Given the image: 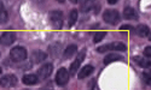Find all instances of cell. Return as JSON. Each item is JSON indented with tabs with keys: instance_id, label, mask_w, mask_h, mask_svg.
I'll list each match as a JSON object with an SVG mask.
<instances>
[{
	"instance_id": "1",
	"label": "cell",
	"mask_w": 151,
	"mask_h": 90,
	"mask_svg": "<svg viewBox=\"0 0 151 90\" xmlns=\"http://www.w3.org/2000/svg\"><path fill=\"white\" fill-rule=\"evenodd\" d=\"M48 18H50V22H51L52 27L55 29H62L63 28V23H64V15L63 12L59 11V10H53L50 12L48 15Z\"/></svg>"
},
{
	"instance_id": "2",
	"label": "cell",
	"mask_w": 151,
	"mask_h": 90,
	"mask_svg": "<svg viewBox=\"0 0 151 90\" xmlns=\"http://www.w3.org/2000/svg\"><path fill=\"white\" fill-rule=\"evenodd\" d=\"M28 57V53H27V49L22 47V46H16L11 49L10 52V58L12 61L15 62H22L27 59Z\"/></svg>"
},
{
	"instance_id": "3",
	"label": "cell",
	"mask_w": 151,
	"mask_h": 90,
	"mask_svg": "<svg viewBox=\"0 0 151 90\" xmlns=\"http://www.w3.org/2000/svg\"><path fill=\"white\" fill-rule=\"evenodd\" d=\"M127 49V46H126L123 42H111L108 45H103L99 46L97 48L98 53H105V52H110V50H117V52H124Z\"/></svg>"
},
{
	"instance_id": "4",
	"label": "cell",
	"mask_w": 151,
	"mask_h": 90,
	"mask_svg": "<svg viewBox=\"0 0 151 90\" xmlns=\"http://www.w3.org/2000/svg\"><path fill=\"white\" fill-rule=\"evenodd\" d=\"M103 19H104V22H106L111 25H115V24L120 23V21H121L120 12L117 10H105L103 13Z\"/></svg>"
},
{
	"instance_id": "5",
	"label": "cell",
	"mask_w": 151,
	"mask_h": 90,
	"mask_svg": "<svg viewBox=\"0 0 151 90\" xmlns=\"http://www.w3.org/2000/svg\"><path fill=\"white\" fill-rule=\"evenodd\" d=\"M85 57H86V48H82L80 52H79L76 59H75V60L71 62V65H70V69H69V71H70L69 74H70V76L76 74V72L79 71V67L81 66V64H82Z\"/></svg>"
},
{
	"instance_id": "6",
	"label": "cell",
	"mask_w": 151,
	"mask_h": 90,
	"mask_svg": "<svg viewBox=\"0 0 151 90\" xmlns=\"http://www.w3.org/2000/svg\"><path fill=\"white\" fill-rule=\"evenodd\" d=\"M69 72L65 67H60L58 71H57V74H56V83L59 85V86H64L68 84L69 82Z\"/></svg>"
},
{
	"instance_id": "7",
	"label": "cell",
	"mask_w": 151,
	"mask_h": 90,
	"mask_svg": "<svg viewBox=\"0 0 151 90\" xmlns=\"http://www.w3.org/2000/svg\"><path fill=\"white\" fill-rule=\"evenodd\" d=\"M17 82H18V79L14 73L4 74L1 78H0V85L3 88H14L17 84Z\"/></svg>"
},
{
	"instance_id": "8",
	"label": "cell",
	"mask_w": 151,
	"mask_h": 90,
	"mask_svg": "<svg viewBox=\"0 0 151 90\" xmlns=\"http://www.w3.org/2000/svg\"><path fill=\"white\" fill-rule=\"evenodd\" d=\"M52 71H53V64L46 62L39 70H37V74L36 76H37V78L39 79H46V78H48V77L51 76Z\"/></svg>"
},
{
	"instance_id": "9",
	"label": "cell",
	"mask_w": 151,
	"mask_h": 90,
	"mask_svg": "<svg viewBox=\"0 0 151 90\" xmlns=\"http://www.w3.org/2000/svg\"><path fill=\"white\" fill-rule=\"evenodd\" d=\"M15 41H16V34L14 31H5L0 37V43L5 47L11 46Z\"/></svg>"
},
{
	"instance_id": "10",
	"label": "cell",
	"mask_w": 151,
	"mask_h": 90,
	"mask_svg": "<svg viewBox=\"0 0 151 90\" xmlns=\"http://www.w3.org/2000/svg\"><path fill=\"white\" fill-rule=\"evenodd\" d=\"M123 18L127 21H138V13L133 7L127 6L123 10Z\"/></svg>"
},
{
	"instance_id": "11",
	"label": "cell",
	"mask_w": 151,
	"mask_h": 90,
	"mask_svg": "<svg viewBox=\"0 0 151 90\" xmlns=\"http://www.w3.org/2000/svg\"><path fill=\"white\" fill-rule=\"evenodd\" d=\"M39 78H37L36 74H33V73H28V74H24L23 78H22V82L26 84V85H35L39 83Z\"/></svg>"
},
{
	"instance_id": "12",
	"label": "cell",
	"mask_w": 151,
	"mask_h": 90,
	"mask_svg": "<svg viewBox=\"0 0 151 90\" xmlns=\"http://www.w3.org/2000/svg\"><path fill=\"white\" fill-rule=\"evenodd\" d=\"M47 58V54L42 50H34L33 54H32V61L34 64H39L41 61H44Z\"/></svg>"
},
{
	"instance_id": "13",
	"label": "cell",
	"mask_w": 151,
	"mask_h": 90,
	"mask_svg": "<svg viewBox=\"0 0 151 90\" xmlns=\"http://www.w3.org/2000/svg\"><path fill=\"white\" fill-rule=\"evenodd\" d=\"M94 71V67L92 65H85L80 71H79V79H83L86 77H88L90 74H92Z\"/></svg>"
},
{
	"instance_id": "14",
	"label": "cell",
	"mask_w": 151,
	"mask_h": 90,
	"mask_svg": "<svg viewBox=\"0 0 151 90\" xmlns=\"http://www.w3.org/2000/svg\"><path fill=\"white\" fill-rule=\"evenodd\" d=\"M135 33H137L138 36H140V37H146V36L150 35V28L145 24H139L135 28Z\"/></svg>"
},
{
	"instance_id": "15",
	"label": "cell",
	"mask_w": 151,
	"mask_h": 90,
	"mask_svg": "<svg viewBox=\"0 0 151 90\" xmlns=\"http://www.w3.org/2000/svg\"><path fill=\"white\" fill-rule=\"evenodd\" d=\"M76 52H78V46L76 45H69L65 48L64 52H63V58L64 59H70Z\"/></svg>"
},
{
	"instance_id": "16",
	"label": "cell",
	"mask_w": 151,
	"mask_h": 90,
	"mask_svg": "<svg viewBox=\"0 0 151 90\" xmlns=\"http://www.w3.org/2000/svg\"><path fill=\"white\" fill-rule=\"evenodd\" d=\"M133 61L137 64V65H139V66H142L144 69H147L151 65V62H150L149 59H145V58H142V57H134Z\"/></svg>"
},
{
	"instance_id": "17",
	"label": "cell",
	"mask_w": 151,
	"mask_h": 90,
	"mask_svg": "<svg viewBox=\"0 0 151 90\" xmlns=\"http://www.w3.org/2000/svg\"><path fill=\"white\" fill-rule=\"evenodd\" d=\"M122 59H123L122 55H120V54H117V53H110V54H108V55L104 58V64H105V65H108V64L115 62V61L122 60Z\"/></svg>"
},
{
	"instance_id": "18",
	"label": "cell",
	"mask_w": 151,
	"mask_h": 90,
	"mask_svg": "<svg viewBox=\"0 0 151 90\" xmlns=\"http://www.w3.org/2000/svg\"><path fill=\"white\" fill-rule=\"evenodd\" d=\"M78 17H79V11L78 10H71L70 11V13H69V19H68V25H69V28H71L73 25L76 23L78 21Z\"/></svg>"
},
{
	"instance_id": "19",
	"label": "cell",
	"mask_w": 151,
	"mask_h": 90,
	"mask_svg": "<svg viewBox=\"0 0 151 90\" xmlns=\"http://www.w3.org/2000/svg\"><path fill=\"white\" fill-rule=\"evenodd\" d=\"M9 18V15H7V11L5 10V6L4 4L0 1V23H5Z\"/></svg>"
},
{
	"instance_id": "20",
	"label": "cell",
	"mask_w": 151,
	"mask_h": 90,
	"mask_svg": "<svg viewBox=\"0 0 151 90\" xmlns=\"http://www.w3.org/2000/svg\"><path fill=\"white\" fill-rule=\"evenodd\" d=\"M94 4L96 3H93V1H82L81 3V11L82 12H88L90 10H92Z\"/></svg>"
},
{
	"instance_id": "21",
	"label": "cell",
	"mask_w": 151,
	"mask_h": 90,
	"mask_svg": "<svg viewBox=\"0 0 151 90\" xmlns=\"http://www.w3.org/2000/svg\"><path fill=\"white\" fill-rule=\"evenodd\" d=\"M105 35H106V31H97L94 34V37H93V42H96V43L100 42L105 37Z\"/></svg>"
},
{
	"instance_id": "22",
	"label": "cell",
	"mask_w": 151,
	"mask_h": 90,
	"mask_svg": "<svg viewBox=\"0 0 151 90\" xmlns=\"http://www.w3.org/2000/svg\"><path fill=\"white\" fill-rule=\"evenodd\" d=\"M142 81L145 85H150V73L149 72H143L142 73Z\"/></svg>"
},
{
	"instance_id": "23",
	"label": "cell",
	"mask_w": 151,
	"mask_h": 90,
	"mask_svg": "<svg viewBox=\"0 0 151 90\" xmlns=\"http://www.w3.org/2000/svg\"><path fill=\"white\" fill-rule=\"evenodd\" d=\"M120 29L121 30H133V27H132V25H129V24H123V25H121V27H120Z\"/></svg>"
},
{
	"instance_id": "24",
	"label": "cell",
	"mask_w": 151,
	"mask_h": 90,
	"mask_svg": "<svg viewBox=\"0 0 151 90\" xmlns=\"http://www.w3.org/2000/svg\"><path fill=\"white\" fill-rule=\"evenodd\" d=\"M144 55L147 57V58H150V55H151V47H150V46H147V47L144 49Z\"/></svg>"
},
{
	"instance_id": "25",
	"label": "cell",
	"mask_w": 151,
	"mask_h": 90,
	"mask_svg": "<svg viewBox=\"0 0 151 90\" xmlns=\"http://www.w3.org/2000/svg\"><path fill=\"white\" fill-rule=\"evenodd\" d=\"M94 86H96V79H91L90 81V84H88V90H94Z\"/></svg>"
},
{
	"instance_id": "26",
	"label": "cell",
	"mask_w": 151,
	"mask_h": 90,
	"mask_svg": "<svg viewBox=\"0 0 151 90\" xmlns=\"http://www.w3.org/2000/svg\"><path fill=\"white\" fill-rule=\"evenodd\" d=\"M117 3V0H108V4H111V5H115Z\"/></svg>"
},
{
	"instance_id": "27",
	"label": "cell",
	"mask_w": 151,
	"mask_h": 90,
	"mask_svg": "<svg viewBox=\"0 0 151 90\" xmlns=\"http://www.w3.org/2000/svg\"><path fill=\"white\" fill-rule=\"evenodd\" d=\"M41 90H53V89H50V88H44V89H41Z\"/></svg>"
},
{
	"instance_id": "28",
	"label": "cell",
	"mask_w": 151,
	"mask_h": 90,
	"mask_svg": "<svg viewBox=\"0 0 151 90\" xmlns=\"http://www.w3.org/2000/svg\"><path fill=\"white\" fill-rule=\"evenodd\" d=\"M1 72H3V69H1V66H0V77H1Z\"/></svg>"
}]
</instances>
